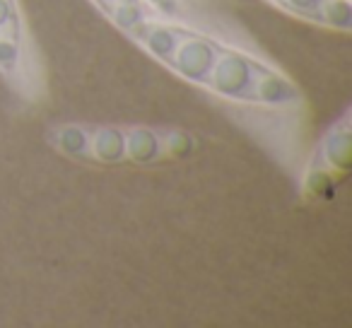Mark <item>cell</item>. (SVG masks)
<instances>
[{"instance_id":"15","label":"cell","mask_w":352,"mask_h":328,"mask_svg":"<svg viewBox=\"0 0 352 328\" xmlns=\"http://www.w3.org/2000/svg\"><path fill=\"white\" fill-rule=\"evenodd\" d=\"M150 3L162 8V10H174V6H176V0H150Z\"/></svg>"},{"instance_id":"11","label":"cell","mask_w":352,"mask_h":328,"mask_svg":"<svg viewBox=\"0 0 352 328\" xmlns=\"http://www.w3.org/2000/svg\"><path fill=\"white\" fill-rule=\"evenodd\" d=\"M162 142H164L166 150H169L171 155H179V157L188 155V152H191V147H193L191 138L184 135V133H169V135H166V140H162Z\"/></svg>"},{"instance_id":"6","label":"cell","mask_w":352,"mask_h":328,"mask_svg":"<svg viewBox=\"0 0 352 328\" xmlns=\"http://www.w3.org/2000/svg\"><path fill=\"white\" fill-rule=\"evenodd\" d=\"M138 32H142V41H145L147 51L157 58H171L174 49L182 41V34H176L171 27L164 25H142Z\"/></svg>"},{"instance_id":"13","label":"cell","mask_w":352,"mask_h":328,"mask_svg":"<svg viewBox=\"0 0 352 328\" xmlns=\"http://www.w3.org/2000/svg\"><path fill=\"white\" fill-rule=\"evenodd\" d=\"M323 0H283V6H287L289 10L302 12V15H311V12H318V6Z\"/></svg>"},{"instance_id":"12","label":"cell","mask_w":352,"mask_h":328,"mask_svg":"<svg viewBox=\"0 0 352 328\" xmlns=\"http://www.w3.org/2000/svg\"><path fill=\"white\" fill-rule=\"evenodd\" d=\"M17 56H20V49H17L15 41L0 39V65L3 68H12L17 63Z\"/></svg>"},{"instance_id":"4","label":"cell","mask_w":352,"mask_h":328,"mask_svg":"<svg viewBox=\"0 0 352 328\" xmlns=\"http://www.w3.org/2000/svg\"><path fill=\"white\" fill-rule=\"evenodd\" d=\"M164 142L150 128H133L126 133V157L138 164H150V162L160 160Z\"/></svg>"},{"instance_id":"5","label":"cell","mask_w":352,"mask_h":328,"mask_svg":"<svg viewBox=\"0 0 352 328\" xmlns=\"http://www.w3.org/2000/svg\"><path fill=\"white\" fill-rule=\"evenodd\" d=\"M94 157L99 162H107V164H118L126 157V133L121 128L104 126L94 133V138L89 140Z\"/></svg>"},{"instance_id":"9","label":"cell","mask_w":352,"mask_h":328,"mask_svg":"<svg viewBox=\"0 0 352 328\" xmlns=\"http://www.w3.org/2000/svg\"><path fill=\"white\" fill-rule=\"evenodd\" d=\"M89 140L87 131L80 126H63L56 131V145L70 157H85L89 152Z\"/></svg>"},{"instance_id":"2","label":"cell","mask_w":352,"mask_h":328,"mask_svg":"<svg viewBox=\"0 0 352 328\" xmlns=\"http://www.w3.org/2000/svg\"><path fill=\"white\" fill-rule=\"evenodd\" d=\"M220 51L206 39H182L171 54V65L188 83H203L210 75Z\"/></svg>"},{"instance_id":"8","label":"cell","mask_w":352,"mask_h":328,"mask_svg":"<svg viewBox=\"0 0 352 328\" xmlns=\"http://www.w3.org/2000/svg\"><path fill=\"white\" fill-rule=\"evenodd\" d=\"M111 17L121 30L138 32L145 25V8L140 0H116V6L111 8Z\"/></svg>"},{"instance_id":"3","label":"cell","mask_w":352,"mask_h":328,"mask_svg":"<svg viewBox=\"0 0 352 328\" xmlns=\"http://www.w3.org/2000/svg\"><path fill=\"white\" fill-rule=\"evenodd\" d=\"M251 97L258 99L261 104H268V107H283V104L294 102V99H297V92H294L292 85H289L287 80L280 78V75L258 68L254 89H251Z\"/></svg>"},{"instance_id":"10","label":"cell","mask_w":352,"mask_h":328,"mask_svg":"<svg viewBox=\"0 0 352 328\" xmlns=\"http://www.w3.org/2000/svg\"><path fill=\"white\" fill-rule=\"evenodd\" d=\"M321 12V20L328 27H336V30L347 32L352 27V6L350 0H323L318 6Z\"/></svg>"},{"instance_id":"14","label":"cell","mask_w":352,"mask_h":328,"mask_svg":"<svg viewBox=\"0 0 352 328\" xmlns=\"http://www.w3.org/2000/svg\"><path fill=\"white\" fill-rule=\"evenodd\" d=\"M12 15H15V8H12V0H0V32L6 30L12 22Z\"/></svg>"},{"instance_id":"7","label":"cell","mask_w":352,"mask_h":328,"mask_svg":"<svg viewBox=\"0 0 352 328\" xmlns=\"http://www.w3.org/2000/svg\"><path fill=\"white\" fill-rule=\"evenodd\" d=\"M323 155L331 162V167L347 169V164H350V133H347V128H338L326 138Z\"/></svg>"},{"instance_id":"1","label":"cell","mask_w":352,"mask_h":328,"mask_svg":"<svg viewBox=\"0 0 352 328\" xmlns=\"http://www.w3.org/2000/svg\"><path fill=\"white\" fill-rule=\"evenodd\" d=\"M256 73H258V65L251 63L246 56L234 54V51H225V54H217L215 65H212L208 80H210V87L217 94H222V97L246 99L251 97Z\"/></svg>"}]
</instances>
